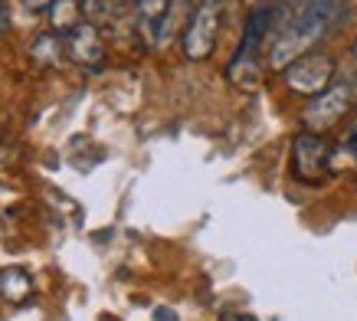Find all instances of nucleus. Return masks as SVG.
Here are the masks:
<instances>
[{
    "instance_id": "f257e3e1",
    "label": "nucleus",
    "mask_w": 357,
    "mask_h": 321,
    "mask_svg": "<svg viewBox=\"0 0 357 321\" xmlns=\"http://www.w3.org/2000/svg\"><path fill=\"white\" fill-rule=\"evenodd\" d=\"M328 30H331V20H328L325 13H318L312 3L305 0L302 10L295 13L292 20L279 30V36H275V43H272V50H269V66L285 73L295 59L314 53V43H318Z\"/></svg>"
},
{
    "instance_id": "f03ea898",
    "label": "nucleus",
    "mask_w": 357,
    "mask_h": 321,
    "mask_svg": "<svg viewBox=\"0 0 357 321\" xmlns=\"http://www.w3.org/2000/svg\"><path fill=\"white\" fill-rule=\"evenodd\" d=\"M357 105V79H337L331 89H325L321 96H314L302 112L305 131L325 135V131L337 128Z\"/></svg>"
},
{
    "instance_id": "7ed1b4c3",
    "label": "nucleus",
    "mask_w": 357,
    "mask_h": 321,
    "mask_svg": "<svg viewBox=\"0 0 357 321\" xmlns=\"http://www.w3.org/2000/svg\"><path fill=\"white\" fill-rule=\"evenodd\" d=\"M272 23H275V7L272 3H256L246 17V30H243V40H239V50L233 53L229 59V69L227 75L233 82H239V75L246 69V79L252 82V75H256V56H259L262 43H266V36H269Z\"/></svg>"
},
{
    "instance_id": "20e7f679",
    "label": "nucleus",
    "mask_w": 357,
    "mask_h": 321,
    "mask_svg": "<svg viewBox=\"0 0 357 321\" xmlns=\"http://www.w3.org/2000/svg\"><path fill=\"white\" fill-rule=\"evenodd\" d=\"M328 174H331V144L325 135L298 131L292 141V177L305 187H318L325 184Z\"/></svg>"
},
{
    "instance_id": "39448f33",
    "label": "nucleus",
    "mask_w": 357,
    "mask_h": 321,
    "mask_svg": "<svg viewBox=\"0 0 357 321\" xmlns=\"http://www.w3.org/2000/svg\"><path fill=\"white\" fill-rule=\"evenodd\" d=\"M220 20H223V3L220 0H204L194 10L184 36H181V50H184L190 63H204L206 56L213 53L220 36Z\"/></svg>"
},
{
    "instance_id": "423d86ee",
    "label": "nucleus",
    "mask_w": 357,
    "mask_h": 321,
    "mask_svg": "<svg viewBox=\"0 0 357 321\" xmlns=\"http://www.w3.org/2000/svg\"><path fill=\"white\" fill-rule=\"evenodd\" d=\"M335 73H337V63L328 53H308L285 69V86L292 89L295 96L314 98L321 96L325 89H331Z\"/></svg>"
},
{
    "instance_id": "0eeeda50",
    "label": "nucleus",
    "mask_w": 357,
    "mask_h": 321,
    "mask_svg": "<svg viewBox=\"0 0 357 321\" xmlns=\"http://www.w3.org/2000/svg\"><path fill=\"white\" fill-rule=\"evenodd\" d=\"M69 56H73L79 66H92V69L105 59V46H102V36H98L96 23L86 20L69 33Z\"/></svg>"
},
{
    "instance_id": "6e6552de",
    "label": "nucleus",
    "mask_w": 357,
    "mask_h": 321,
    "mask_svg": "<svg viewBox=\"0 0 357 321\" xmlns=\"http://www.w3.org/2000/svg\"><path fill=\"white\" fill-rule=\"evenodd\" d=\"M33 292V278L26 269H3L0 272V295L10 301V305H23V301L30 299Z\"/></svg>"
},
{
    "instance_id": "1a4fd4ad",
    "label": "nucleus",
    "mask_w": 357,
    "mask_h": 321,
    "mask_svg": "<svg viewBox=\"0 0 357 321\" xmlns=\"http://www.w3.org/2000/svg\"><path fill=\"white\" fill-rule=\"evenodd\" d=\"M50 20H53V33L56 36H69L82 20V10H79V0H56L50 7Z\"/></svg>"
},
{
    "instance_id": "9d476101",
    "label": "nucleus",
    "mask_w": 357,
    "mask_h": 321,
    "mask_svg": "<svg viewBox=\"0 0 357 321\" xmlns=\"http://www.w3.org/2000/svg\"><path fill=\"white\" fill-rule=\"evenodd\" d=\"M138 3V17L144 23V30L151 33H161L164 20H167V13H171V0H135Z\"/></svg>"
},
{
    "instance_id": "9b49d317",
    "label": "nucleus",
    "mask_w": 357,
    "mask_h": 321,
    "mask_svg": "<svg viewBox=\"0 0 357 321\" xmlns=\"http://www.w3.org/2000/svg\"><path fill=\"white\" fill-rule=\"evenodd\" d=\"M30 53H33V59H36V63L56 66V63H59V56H63V40H59L56 33H46V36H40V40L30 46Z\"/></svg>"
},
{
    "instance_id": "f8f14e48",
    "label": "nucleus",
    "mask_w": 357,
    "mask_h": 321,
    "mask_svg": "<svg viewBox=\"0 0 357 321\" xmlns=\"http://www.w3.org/2000/svg\"><path fill=\"white\" fill-rule=\"evenodd\" d=\"M82 10H86L89 23H96L109 13V0H82Z\"/></svg>"
},
{
    "instance_id": "ddd939ff",
    "label": "nucleus",
    "mask_w": 357,
    "mask_h": 321,
    "mask_svg": "<svg viewBox=\"0 0 357 321\" xmlns=\"http://www.w3.org/2000/svg\"><path fill=\"white\" fill-rule=\"evenodd\" d=\"M56 0H23V7L30 13H50V7H53Z\"/></svg>"
},
{
    "instance_id": "4468645a",
    "label": "nucleus",
    "mask_w": 357,
    "mask_h": 321,
    "mask_svg": "<svg viewBox=\"0 0 357 321\" xmlns=\"http://www.w3.org/2000/svg\"><path fill=\"white\" fill-rule=\"evenodd\" d=\"M220 321H259L256 315H246V311H223Z\"/></svg>"
},
{
    "instance_id": "2eb2a0df",
    "label": "nucleus",
    "mask_w": 357,
    "mask_h": 321,
    "mask_svg": "<svg viewBox=\"0 0 357 321\" xmlns=\"http://www.w3.org/2000/svg\"><path fill=\"white\" fill-rule=\"evenodd\" d=\"M154 321H181V318H177V311L174 308H164L161 305V308H154Z\"/></svg>"
},
{
    "instance_id": "dca6fc26",
    "label": "nucleus",
    "mask_w": 357,
    "mask_h": 321,
    "mask_svg": "<svg viewBox=\"0 0 357 321\" xmlns=\"http://www.w3.org/2000/svg\"><path fill=\"white\" fill-rule=\"evenodd\" d=\"M351 56H354V63H357V40H354V46H351Z\"/></svg>"
},
{
    "instance_id": "f3484780",
    "label": "nucleus",
    "mask_w": 357,
    "mask_h": 321,
    "mask_svg": "<svg viewBox=\"0 0 357 321\" xmlns=\"http://www.w3.org/2000/svg\"><path fill=\"white\" fill-rule=\"evenodd\" d=\"M0 3H3V0H0Z\"/></svg>"
}]
</instances>
